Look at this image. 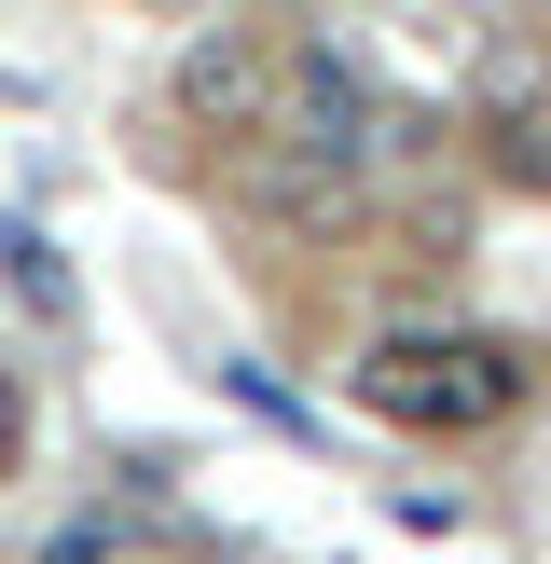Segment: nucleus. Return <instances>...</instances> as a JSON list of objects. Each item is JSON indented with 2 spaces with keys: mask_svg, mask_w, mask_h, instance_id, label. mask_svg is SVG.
I'll list each match as a JSON object with an SVG mask.
<instances>
[{
  "mask_svg": "<svg viewBox=\"0 0 551 564\" xmlns=\"http://www.w3.org/2000/svg\"><path fill=\"white\" fill-rule=\"evenodd\" d=\"M262 207H290V220H345V207H358V152H317V138H290V152L262 165Z\"/></svg>",
  "mask_w": 551,
  "mask_h": 564,
  "instance_id": "obj_3",
  "label": "nucleus"
},
{
  "mask_svg": "<svg viewBox=\"0 0 551 564\" xmlns=\"http://www.w3.org/2000/svg\"><path fill=\"white\" fill-rule=\"evenodd\" d=\"M276 83H290V55H276L262 28H193L180 69H165V124H180V138H262L276 124Z\"/></svg>",
  "mask_w": 551,
  "mask_h": 564,
  "instance_id": "obj_2",
  "label": "nucleus"
},
{
  "mask_svg": "<svg viewBox=\"0 0 551 564\" xmlns=\"http://www.w3.org/2000/svg\"><path fill=\"white\" fill-rule=\"evenodd\" d=\"M510 358L496 345H455V330H400V345L358 358V400L386 413V427H483V413H510Z\"/></svg>",
  "mask_w": 551,
  "mask_h": 564,
  "instance_id": "obj_1",
  "label": "nucleus"
},
{
  "mask_svg": "<svg viewBox=\"0 0 551 564\" xmlns=\"http://www.w3.org/2000/svg\"><path fill=\"white\" fill-rule=\"evenodd\" d=\"M42 564H180V551H152V538H125V523H55Z\"/></svg>",
  "mask_w": 551,
  "mask_h": 564,
  "instance_id": "obj_4",
  "label": "nucleus"
}]
</instances>
